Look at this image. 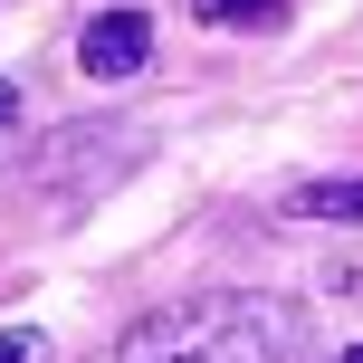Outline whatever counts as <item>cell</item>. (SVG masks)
<instances>
[{"label":"cell","mask_w":363,"mask_h":363,"mask_svg":"<svg viewBox=\"0 0 363 363\" xmlns=\"http://www.w3.org/2000/svg\"><path fill=\"white\" fill-rule=\"evenodd\" d=\"M144 57H153V19H144V10H106V19L77 29V67L106 77V86H115V77H134Z\"/></svg>","instance_id":"7a4b0ae2"},{"label":"cell","mask_w":363,"mask_h":363,"mask_svg":"<svg viewBox=\"0 0 363 363\" xmlns=\"http://www.w3.org/2000/svg\"><path fill=\"white\" fill-rule=\"evenodd\" d=\"M0 363H48V335H38V325H10V335H0Z\"/></svg>","instance_id":"5b68a950"},{"label":"cell","mask_w":363,"mask_h":363,"mask_svg":"<svg viewBox=\"0 0 363 363\" xmlns=\"http://www.w3.org/2000/svg\"><path fill=\"white\" fill-rule=\"evenodd\" d=\"M296 335L287 296H182L125 335V363H296Z\"/></svg>","instance_id":"6da1fadb"},{"label":"cell","mask_w":363,"mask_h":363,"mask_svg":"<svg viewBox=\"0 0 363 363\" xmlns=\"http://www.w3.org/2000/svg\"><path fill=\"white\" fill-rule=\"evenodd\" d=\"M306 220H363V172L354 182H315V191H306Z\"/></svg>","instance_id":"277c9868"},{"label":"cell","mask_w":363,"mask_h":363,"mask_svg":"<svg viewBox=\"0 0 363 363\" xmlns=\"http://www.w3.org/2000/svg\"><path fill=\"white\" fill-rule=\"evenodd\" d=\"M10 125H19V86L0 77V134H10Z\"/></svg>","instance_id":"8992f818"},{"label":"cell","mask_w":363,"mask_h":363,"mask_svg":"<svg viewBox=\"0 0 363 363\" xmlns=\"http://www.w3.org/2000/svg\"><path fill=\"white\" fill-rule=\"evenodd\" d=\"M211 29H277L287 19V0H191Z\"/></svg>","instance_id":"3957f363"},{"label":"cell","mask_w":363,"mask_h":363,"mask_svg":"<svg viewBox=\"0 0 363 363\" xmlns=\"http://www.w3.org/2000/svg\"><path fill=\"white\" fill-rule=\"evenodd\" d=\"M345 363H363V345H354V354H345Z\"/></svg>","instance_id":"52a82bcc"}]
</instances>
